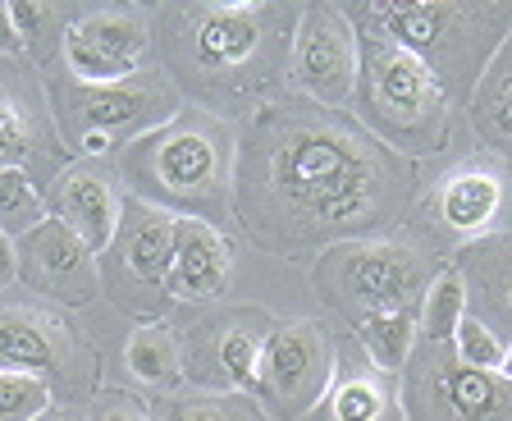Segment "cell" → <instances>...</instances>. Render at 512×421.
I'll use <instances>...</instances> for the list:
<instances>
[{
    "label": "cell",
    "instance_id": "22",
    "mask_svg": "<svg viewBox=\"0 0 512 421\" xmlns=\"http://www.w3.org/2000/svg\"><path fill=\"white\" fill-rule=\"evenodd\" d=\"M467 110H471L476 138L485 142V152L503 156V161L512 165V33L503 37V46L494 51L490 69L480 74Z\"/></svg>",
    "mask_w": 512,
    "mask_h": 421
},
{
    "label": "cell",
    "instance_id": "26",
    "mask_svg": "<svg viewBox=\"0 0 512 421\" xmlns=\"http://www.w3.org/2000/svg\"><path fill=\"white\" fill-rule=\"evenodd\" d=\"M462 321H467L462 275L458 270H439V280L430 284L426 303H421V339H430V344H453Z\"/></svg>",
    "mask_w": 512,
    "mask_h": 421
},
{
    "label": "cell",
    "instance_id": "5",
    "mask_svg": "<svg viewBox=\"0 0 512 421\" xmlns=\"http://www.w3.org/2000/svg\"><path fill=\"white\" fill-rule=\"evenodd\" d=\"M435 280V248L416 234L334 243L311 261L316 298L348 325H362L366 316L384 312H421Z\"/></svg>",
    "mask_w": 512,
    "mask_h": 421
},
{
    "label": "cell",
    "instance_id": "35",
    "mask_svg": "<svg viewBox=\"0 0 512 421\" xmlns=\"http://www.w3.org/2000/svg\"><path fill=\"white\" fill-rule=\"evenodd\" d=\"M499 376H508V380H512V339L503 344V367H499Z\"/></svg>",
    "mask_w": 512,
    "mask_h": 421
},
{
    "label": "cell",
    "instance_id": "4",
    "mask_svg": "<svg viewBox=\"0 0 512 421\" xmlns=\"http://www.w3.org/2000/svg\"><path fill=\"white\" fill-rule=\"evenodd\" d=\"M343 14L362 37H380V42L407 51L412 60H421L453 106L471 101L480 74L490 69L494 51L512 33V5L375 0V5H343Z\"/></svg>",
    "mask_w": 512,
    "mask_h": 421
},
{
    "label": "cell",
    "instance_id": "3",
    "mask_svg": "<svg viewBox=\"0 0 512 421\" xmlns=\"http://www.w3.org/2000/svg\"><path fill=\"white\" fill-rule=\"evenodd\" d=\"M234 156L238 124L183 106V115L165 129L128 142L115 174L133 202H147L174 220L224 229L234 220Z\"/></svg>",
    "mask_w": 512,
    "mask_h": 421
},
{
    "label": "cell",
    "instance_id": "13",
    "mask_svg": "<svg viewBox=\"0 0 512 421\" xmlns=\"http://www.w3.org/2000/svg\"><path fill=\"white\" fill-rule=\"evenodd\" d=\"M421 220L435 238L448 243H485V238L508 234L512 225V165L503 156L476 152L444 165L430 184Z\"/></svg>",
    "mask_w": 512,
    "mask_h": 421
},
{
    "label": "cell",
    "instance_id": "23",
    "mask_svg": "<svg viewBox=\"0 0 512 421\" xmlns=\"http://www.w3.org/2000/svg\"><path fill=\"white\" fill-rule=\"evenodd\" d=\"M124 367H128V376L147 389H174L183 380L179 335H174L165 321L133 325V335H128V344H124Z\"/></svg>",
    "mask_w": 512,
    "mask_h": 421
},
{
    "label": "cell",
    "instance_id": "19",
    "mask_svg": "<svg viewBox=\"0 0 512 421\" xmlns=\"http://www.w3.org/2000/svg\"><path fill=\"white\" fill-rule=\"evenodd\" d=\"M234 284V243L202 220H174L170 303L174 307H220Z\"/></svg>",
    "mask_w": 512,
    "mask_h": 421
},
{
    "label": "cell",
    "instance_id": "18",
    "mask_svg": "<svg viewBox=\"0 0 512 421\" xmlns=\"http://www.w3.org/2000/svg\"><path fill=\"white\" fill-rule=\"evenodd\" d=\"M124 202H128V193L115 170H106V165H96V161H78L51 184L46 211H51L55 220H64V225L74 229L87 248L101 257L119 234Z\"/></svg>",
    "mask_w": 512,
    "mask_h": 421
},
{
    "label": "cell",
    "instance_id": "12",
    "mask_svg": "<svg viewBox=\"0 0 512 421\" xmlns=\"http://www.w3.org/2000/svg\"><path fill=\"white\" fill-rule=\"evenodd\" d=\"M275 316L261 307H215L179 335L183 385L197 394H252Z\"/></svg>",
    "mask_w": 512,
    "mask_h": 421
},
{
    "label": "cell",
    "instance_id": "16",
    "mask_svg": "<svg viewBox=\"0 0 512 421\" xmlns=\"http://www.w3.org/2000/svg\"><path fill=\"white\" fill-rule=\"evenodd\" d=\"M357 65H362V37L348 14L339 5H302L288 92L316 106L348 110L357 97Z\"/></svg>",
    "mask_w": 512,
    "mask_h": 421
},
{
    "label": "cell",
    "instance_id": "15",
    "mask_svg": "<svg viewBox=\"0 0 512 421\" xmlns=\"http://www.w3.org/2000/svg\"><path fill=\"white\" fill-rule=\"evenodd\" d=\"M0 170H23L37 188H51L69 170L46 87L10 55H0Z\"/></svg>",
    "mask_w": 512,
    "mask_h": 421
},
{
    "label": "cell",
    "instance_id": "25",
    "mask_svg": "<svg viewBox=\"0 0 512 421\" xmlns=\"http://www.w3.org/2000/svg\"><path fill=\"white\" fill-rule=\"evenodd\" d=\"M151 421H270L252 394H170L151 408Z\"/></svg>",
    "mask_w": 512,
    "mask_h": 421
},
{
    "label": "cell",
    "instance_id": "8",
    "mask_svg": "<svg viewBox=\"0 0 512 421\" xmlns=\"http://www.w3.org/2000/svg\"><path fill=\"white\" fill-rule=\"evenodd\" d=\"M0 371L37 376L64 408L96 399V348L74 316L51 303H0Z\"/></svg>",
    "mask_w": 512,
    "mask_h": 421
},
{
    "label": "cell",
    "instance_id": "33",
    "mask_svg": "<svg viewBox=\"0 0 512 421\" xmlns=\"http://www.w3.org/2000/svg\"><path fill=\"white\" fill-rule=\"evenodd\" d=\"M19 280V257H14V238L0 234V289H10Z\"/></svg>",
    "mask_w": 512,
    "mask_h": 421
},
{
    "label": "cell",
    "instance_id": "7",
    "mask_svg": "<svg viewBox=\"0 0 512 421\" xmlns=\"http://www.w3.org/2000/svg\"><path fill=\"white\" fill-rule=\"evenodd\" d=\"M352 106H357L366 133H375L389 152L407 156V161L444 152L453 101L444 97V87L435 83V74L421 60H412L407 51L380 42V37H362Z\"/></svg>",
    "mask_w": 512,
    "mask_h": 421
},
{
    "label": "cell",
    "instance_id": "21",
    "mask_svg": "<svg viewBox=\"0 0 512 421\" xmlns=\"http://www.w3.org/2000/svg\"><path fill=\"white\" fill-rule=\"evenodd\" d=\"M458 275L467 289V316L485 321L494 335L512 330V234L462 248Z\"/></svg>",
    "mask_w": 512,
    "mask_h": 421
},
{
    "label": "cell",
    "instance_id": "28",
    "mask_svg": "<svg viewBox=\"0 0 512 421\" xmlns=\"http://www.w3.org/2000/svg\"><path fill=\"white\" fill-rule=\"evenodd\" d=\"M55 394L28 371H0V421H42Z\"/></svg>",
    "mask_w": 512,
    "mask_h": 421
},
{
    "label": "cell",
    "instance_id": "9",
    "mask_svg": "<svg viewBox=\"0 0 512 421\" xmlns=\"http://www.w3.org/2000/svg\"><path fill=\"white\" fill-rule=\"evenodd\" d=\"M407 421H512V380L458 362L453 344L416 339L398 376Z\"/></svg>",
    "mask_w": 512,
    "mask_h": 421
},
{
    "label": "cell",
    "instance_id": "30",
    "mask_svg": "<svg viewBox=\"0 0 512 421\" xmlns=\"http://www.w3.org/2000/svg\"><path fill=\"white\" fill-rule=\"evenodd\" d=\"M14 23H19V37L23 46H28L32 55H42V42L60 28L64 33V23H69V14H60L55 5H10Z\"/></svg>",
    "mask_w": 512,
    "mask_h": 421
},
{
    "label": "cell",
    "instance_id": "14",
    "mask_svg": "<svg viewBox=\"0 0 512 421\" xmlns=\"http://www.w3.org/2000/svg\"><path fill=\"white\" fill-rule=\"evenodd\" d=\"M151 10L96 5L74 10L60 33V74L87 87H110L151 69Z\"/></svg>",
    "mask_w": 512,
    "mask_h": 421
},
{
    "label": "cell",
    "instance_id": "31",
    "mask_svg": "<svg viewBox=\"0 0 512 421\" xmlns=\"http://www.w3.org/2000/svg\"><path fill=\"white\" fill-rule=\"evenodd\" d=\"M83 421H151V408L138 394H128V389H101V394L87 403Z\"/></svg>",
    "mask_w": 512,
    "mask_h": 421
},
{
    "label": "cell",
    "instance_id": "10",
    "mask_svg": "<svg viewBox=\"0 0 512 421\" xmlns=\"http://www.w3.org/2000/svg\"><path fill=\"white\" fill-rule=\"evenodd\" d=\"M170 261H174V216L147 202H124L119 234L101 252V293L138 325H156L170 312Z\"/></svg>",
    "mask_w": 512,
    "mask_h": 421
},
{
    "label": "cell",
    "instance_id": "34",
    "mask_svg": "<svg viewBox=\"0 0 512 421\" xmlns=\"http://www.w3.org/2000/svg\"><path fill=\"white\" fill-rule=\"evenodd\" d=\"M42 421H83V417H78L74 408H51V412H46Z\"/></svg>",
    "mask_w": 512,
    "mask_h": 421
},
{
    "label": "cell",
    "instance_id": "27",
    "mask_svg": "<svg viewBox=\"0 0 512 421\" xmlns=\"http://www.w3.org/2000/svg\"><path fill=\"white\" fill-rule=\"evenodd\" d=\"M51 216L46 211V193L32 184L23 170H0V234L23 238Z\"/></svg>",
    "mask_w": 512,
    "mask_h": 421
},
{
    "label": "cell",
    "instance_id": "32",
    "mask_svg": "<svg viewBox=\"0 0 512 421\" xmlns=\"http://www.w3.org/2000/svg\"><path fill=\"white\" fill-rule=\"evenodd\" d=\"M23 51H28V46H23V37H19V23H14L10 5H0V55H10V60H19Z\"/></svg>",
    "mask_w": 512,
    "mask_h": 421
},
{
    "label": "cell",
    "instance_id": "2",
    "mask_svg": "<svg viewBox=\"0 0 512 421\" xmlns=\"http://www.w3.org/2000/svg\"><path fill=\"white\" fill-rule=\"evenodd\" d=\"M298 5H156L151 10V51L160 74L197 110L229 119L284 97L293 74Z\"/></svg>",
    "mask_w": 512,
    "mask_h": 421
},
{
    "label": "cell",
    "instance_id": "17",
    "mask_svg": "<svg viewBox=\"0 0 512 421\" xmlns=\"http://www.w3.org/2000/svg\"><path fill=\"white\" fill-rule=\"evenodd\" d=\"M19 280L37 303L51 307H92L101 298V257L64 220L46 216L37 229L14 238Z\"/></svg>",
    "mask_w": 512,
    "mask_h": 421
},
{
    "label": "cell",
    "instance_id": "1",
    "mask_svg": "<svg viewBox=\"0 0 512 421\" xmlns=\"http://www.w3.org/2000/svg\"><path fill=\"white\" fill-rule=\"evenodd\" d=\"M412 202L416 165L366 133L352 110L284 92L238 124L234 225L270 257L389 238Z\"/></svg>",
    "mask_w": 512,
    "mask_h": 421
},
{
    "label": "cell",
    "instance_id": "29",
    "mask_svg": "<svg viewBox=\"0 0 512 421\" xmlns=\"http://www.w3.org/2000/svg\"><path fill=\"white\" fill-rule=\"evenodd\" d=\"M453 353H458V362H467V367H476V371H499L503 367V339L494 335L485 321H476V316H467V321L458 325Z\"/></svg>",
    "mask_w": 512,
    "mask_h": 421
},
{
    "label": "cell",
    "instance_id": "24",
    "mask_svg": "<svg viewBox=\"0 0 512 421\" xmlns=\"http://www.w3.org/2000/svg\"><path fill=\"white\" fill-rule=\"evenodd\" d=\"M352 339L366 348L380 371L403 376L407 357H412L416 339H421V312H384V316H366L362 325H352Z\"/></svg>",
    "mask_w": 512,
    "mask_h": 421
},
{
    "label": "cell",
    "instance_id": "11",
    "mask_svg": "<svg viewBox=\"0 0 512 421\" xmlns=\"http://www.w3.org/2000/svg\"><path fill=\"white\" fill-rule=\"evenodd\" d=\"M339 367V335L316 316L275 321L256 367L252 399L261 403L270 421H302L334 380Z\"/></svg>",
    "mask_w": 512,
    "mask_h": 421
},
{
    "label": "cell",
    "instance_id": "20",
    "mask_svg": "<svg viewBox=\"0 0 512 421\" xmlns=\"http://www.w3.org/2000/svg\"><path fill=\"white\" fill-rule=\"evenodd\" d=\"M302 421H407L398 403V376L380 371L357 339L343 335L330 389Z\"/></svg>",
    "mask_w": 512,
    "mask_h": 421
},
{
    "label": "cell",
    "instance_id": "6",
    "mask_svg": "<svg viewBox=\"0 0 512 421\" xmlns=\"http://www.w3.org/2000/svg\"><path fill=\"white\" fill-rule=\"evenodd\" d=\"M42 87H46V101H51L60 142L69 147V156L78 152L83 161L124 152L128 142L165 129L188 106L183 92L160 69H147V74L124 78V83H110V87H87L64 78L60 69H51L42 78Z\"/></svg>",
    "mask_w": 512,
    "mask_h": 421
}]
</instances>
